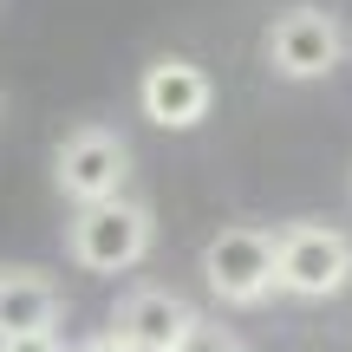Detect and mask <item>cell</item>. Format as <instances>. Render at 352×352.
Listing matches in <instances>:
<instances>
[{"label": "cell", "mask_w": 352, "mask_h": 352, "mask_svg": "<svg viewBox=\"0 0 352 352\" xmlns=\"http://www.w3.org/2000/svg\"><path fill=\"white\" fill-rule=\"evenodd\" d=\"M157 241V215L138 196H104V202H78L72 228H65V248L85 274H124L151 254Z\"/></svg>", "instance_id": "obj_1"}, {"label": "cell", "mask_w": 352, "mask_h": 352, "mask_svg": "<svg viewBox=\"0 0 352 352\" xmlns=\"http://www.w3.org/2000/svg\"><path fill=\"white\" fill-rule=\"evenodd\" d=\"M261 52H267V65H274V78L314 85V78L340 72V59H346V26H340V13L314 7V0H294V7H280L274 20H267Z\"/></svg>", "instance_id": "obj_2"}, {"label": "cell", "mask_w": 352, "mask_h": 352, "mask_svg": "<svg viewBox=\"0 0 352 352\" xmlns=\"http://www.w3.org/2000/svg\"><path fill=\"white\" fill-rule=\"evenodd\" d=\"M352 280V235L327 222H287L274 228V287L300 300H327Z\"/></svg>", "instance_id": "obj_3"}, {"label": "cell", "mask_w": 352, "mask_h": 352, "mask_svg": "<svg viewBox=\"0 0 352 352\" xmlns=\"http://www.w3.org/2000/svg\"><path fill=\"white\" fill-rule=\"evenodd\" d=\"M202 280L228 307H261L274 294V235L267 228H248V222H228L202 248Z\"/></svg>", "instance_id": "obj_4"}, {"label": "cell", "mask_w": 352, "mask_h": 352, "mask_svg": "<svg viewBox=\"0 0 352 352\" xmlns=\"http://www.w3.org/2000/svg\"><path fill=\"white\" fill-rule=\"evenodd\" d=\"M52 183H59V196L72 202H104V196H124L131 183V144L118 138V131L104 124H78L65 131L59 157H52Z\"/></svg>", "instance_id": "obj_5"}, {"label": "cell", "mask_w": 352, "mask_h": 352, "mask_svg": "<svg viewBox=\"0 0 352 352\" xmlns=\"http://www.w3.org/2000/svg\"><path fill=\"white\" fill-rule=\"evenodd\" d=\"M215 104V85L209 72H202L196 59H183V52H170V59H151L138 78V111L151 118L157 131H196L202 118H209Z\"/></svg>", "instance_id": "obj_6"}, {"label": "cell", "mask_w": 352, "mask_h": 352, "mask_svg": "<svg viewBox=\"0 0 352 352\" xmlns=\"http://www.w3.org/2000/svg\"><path fill=\"white\" fill-rule=\"evenodd\" d=\"M196 327V307L183 300V294H170V287H138V294H124L118 300V314H111V333L124 346H157V352H176V340Z\"/></svg>", "instance_id": "obj_7"}, {"label": "cell", "mask_w": 352, "mask_h": 352, "mask_svg": "<svg viewBox=\"0 0 352 352\" xmlns=\"http://www.w3.org/2000/svg\"><path fill=\"white\" fill-rule=\"evenodd\" d=\"M59 307H65L59 287H52L39 267H7V274H0V340L59 327Z\"/></svg>", "instance_id": "obj_8"}, {"label": "cell", "mask_w": 352, "mask_h": 352, "mask_svg": "<svg viewBox=\"0 0 352 352\" xmlns=\"http://www.w3.org/2000/svg\"><path fill=\"white\" fill-rule=\"evenodd\" d=\"M176 352H241V340L222 327V320H202V314H196V327L176 340Z\"/></svg>", "instance_id": "obj_9"}, {"label": "cell", "mask_w": 352, "mask_h": 352, "mask_svg": "<svg viewBox=\"0 0 352 352\" xmlns=\"http://www.w3.org/2000/svg\"><path fill=\"white\" fill-rule=\"evenodd\" d=\"M0 352H65V340H59V327H46V333H13V340H0Z\"/></svg>", "instance_id": "obj_10"}, {"label": "cell", "mask_w": 352, "mask_h": 352, "mask_svg": "<svg viewBox=\"0 0 352 352\" xmlns=\"http://www.w3.org/2000/svg\"><path fill=\"white\" fill-rule=\"evenodd\" d=\"M72 352H124V346H118V333L104 327V333H91V340H78Z\"/></svg>", "instance_id": "obj_11"}, {"label": "cell", "mask_w": 352, "mask_h": 352, "mask_svg": "<svg viewBox=\"0 0 352 352\" xmlns=\"http://www.w3.org/2000/svg\"><path fill=\"white\" fill-rule=\"evenodd\" d=\"M118 346H124V340H118ZM124 352H157V346H124Z\"/></svg>", "instance_id": "obj_12"}]
</instances>
